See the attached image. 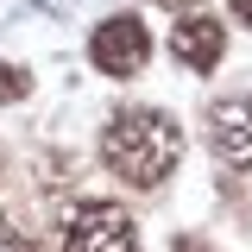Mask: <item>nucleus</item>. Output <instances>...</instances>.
Wrapping results in <instances>:
<instances>
[{"label":"nucleus","mask_w":252,"mask_h":252,"mask_svg":"<svg viewBox=\"0 0 252 252\" xmlns=\"http://www.w3.org/2000/svg\"><path fill=\"white\" fill-rule=\"evenodd\" d=\"M101 164L132 189H158L177 164H183V126L164 107H126L101 132Z\"/></svg>","instance_id":"nucleus-1"},{"label":"nucleus","mask_w":252,"mask_h":252,"mask_svg":"<svg viewBox=\"0 0 252 252\" xmlns=\"http://www.w3.org/2000/svg\"><path fill=\"white\" fill-rule=\"evenodd\" d=\"M57 252H139V220L126 215L120 202H76V208H63L57 220Z\"/></svg>","instance_id":"nucleus-2"},{"label":"nucleus","mask_w":252,"mask_h":252,"mask_svg":"<svg viewBox=\"0 0 252 252\" xmlns=\"http://www.w3.org/2000/svg\"><path fill=\"white\" fill-rule=\"evenodd\" d=\"M227 6H233V19H240V26H252V0H227Z\"/></svg>","instance_id":"nucleus-8"},{"label":"nucleus","mask_w":252,"mask_h":252,"mask_svg":"<svg viewBox=\"0 0 252 252\" xmlns=\"http://www.w3.org/2000/svg\"><path fill=\"white\" fill-rule=\"evenodd\" d=\"M0 252H38V246H32V240L13 227V220H0Z\"/></svg>","instance_id":"nucleus-6"},{"label":"nucleus","mask_w":252,"mask_h":252,"mask_svg":"<svg viewBox=\"0 0 252 252\" xmlns=\"http://www.w3.org/2000/svg\"><path fill=\"white\" fill-rule=\"evenodd\" d=\"M208 152L227 170H252V94H233V101L208 107Z\"/></svg>","instance_id":"nucleus-4"},{"label":"nucleus","mask_w":252,"mask_h":252,"mask_svg":"<svg viewBox=\"0 0 252 252\" xmlns=\"http://www.w3.org/2000/svg\"><path fill=\"white\" fill-rule=\"evenodd\" d=\"M26 89V76H19V69H13V63H0V101H13V94Z\"/></svg>","instance_id":"nucleus-7"},{"label":"nucleus","mask_w":252,"mask_h":252,"mask_svg":"<svg viewBox=\"0 0 252 252\" xmlns=\"http://www.w3.org/2000/svg\"><path fill=\"white\" fill-rule=\"evenodd\" d=\"M170 57L183 63V69H195V76H208V69L227 57V26L208 19V13H183V19L170 26Z\"/></svg>","instance_id":"nucleus-5"},{"label":"nucleus","mask_w":252,"mask_h":252,"mask_svg":"<svg viewBox=\"0 0 252 252\" xmlns=\"http://www.w3.org/2000/svg\"><path fill=\"white\" fill-rule=\"evenodd\" d=\"M158 6H195V0H158Z\"/></svg>","instance_id":"nucleus-9"},{"label":"nucleus","mask_w":252,"mask_h":252,"mask_svg":"<svg viewBox=\"0 0 252 252\" xmlns=\"http://www.w3.org/2000/svg\"><path fill=\"white\" fill-rule=\"evenodd\" d=\"M89 57H94V69H101V76H139V69H145V57H152V38H145V26H139V19H101V26H94V38H89Z\"/></svg>","instance_id":"nucleus-3"}]
</instances>
